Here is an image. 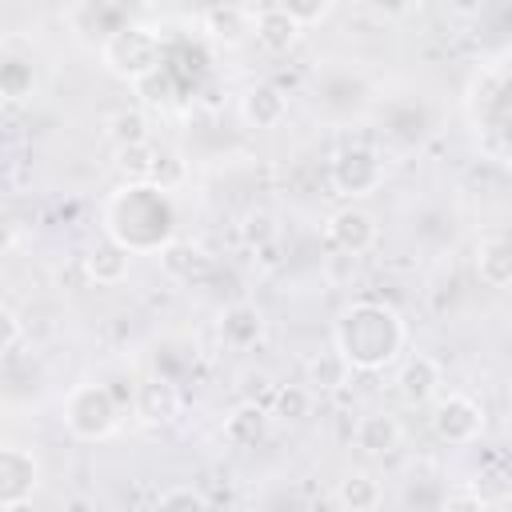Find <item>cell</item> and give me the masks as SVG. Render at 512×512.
Returning <instances> with one entry per match:
<instances>
[{"label":"cell","instance_id":"obj_1","mask_svg":"<svg viewBox=\"0 0 512 512\" xmlns=\"http://www.w3.org/2000/svg\"><path fill=\"white\" fill-rule=\"evenodd\" d=\"M104 224H108V236L116 244H124L132 256H144V252H160L172 240L176 208H172V196L164 184H152V180L120 184L108 196Z\"/></svg>","mask_w":512,"mask_h":512},{"label":"cell","instance_id":"obj_2","mask_svg":"<svg viewBox=\"0 0 512 512\" xmlns=\"http://www.w3.org/2000/svg\"><path fill=\"white\" fill-rule=\"evenodd\" d=\"M408 332L404 320L392 304L380 300H356L340 312L336 332H332V348L348 360L352 372H380L388 368L400 348H404Z\"/></svg>","mask_w":512,"mask_h":512},{"label":"cell","instance_id":"obj_3","mask_svg":"<svg viewBox=\"0 0 512 512\" xmlns=\"http://www.w3.org/2000/svg\"><path fill=\"white\" fill-rule=\"evenodd\" d=\"M464 112L480 136V148L492 160H504V140H508V56L504 52L472 72L464 92Z\"/></svg>","mask_w":512,"mask_h":512},{"label":"cell","instance_id":"obj_4","mask_svg":"<svg viewBox=\"0 0 512 512\" xmlns=\"http://www.w3.org/2000/svg\"><path fill=\"white\" fill-rule=\"evenodd\" d=\"M100 60L104 68L116 76V80H128V84H140L144 76L160 72L164 68V44L160 36L140 24V20H124L120 28H112L100 44Z\"/></svg>","mask_w":512,"mask_h":512},{"label":"cell","instance_id":"obj_5","mask_svg":"<svg viewBox=\"0 0 512 512\" xmlns=\"http://www.w3.org/2000/svg\"><path fill=\"white\" fill-rule=\"evenodd\" d=\"M64 428L76 440H108L120 428V400L104 384H76L64 396Z\"/></svg>","mask_w":512,"mask_h":512},{"label":"cell","instance_id":"obj_6","mask_svg":"<svg viewBox=\"0 0 512 512\" xmlns=\"http://www.w3.org/2000/svg\"><path fill=\"white\" fill-rule=\"evenodd\" d=\"M428 424H432V436H436L440 444L464 448V444L480 440V432H484V404H476V400L464 396V392L436 396Z\"/></svg>","mask_w":512,"mask_h":512},{"label":"cell","instance_id":"obj_7","mask_svg":"<svg viewBox=\"0 0 512 512\" xmlns=\"http://www.w3.org/2000/svg\"><path fill=\"white\" fill-rule=\"evenodd\" d=\"M332 188L348 200H360V196H372L380 184H384V160L364 148V144H352V148H340L332 156Z\"/></svg>","mask_w":512,"mask_h":512},{"label":"cell","instance_id":"obj_8","mask_svg":"<svg viewBox=\"0 0 512 512\" xmlns=\"http://www.w3.org/2000/svg\"><path fill=\"white\" fill-rule=\"evenodd\" d=\"M40 488V460L20 444H0V508H24Z\"/></svg>","mask_w":512,"mask_h":512},{"label":"cell","instance_id":"obj_9","mask_svg":"<svg viewBox=\"0 0 512 512\" xmlns=\"http://www.w3.org/2000/svg\"><path fill=\"white\" fill-rule=\"evenodd\" d=\"M324 236H328V244H332L336 252H344V256H364V252L376 244L380 224H376V216H372L368 208L344 204V208H336V212L328 216Z\"/></svg>","mask_w":512,"mask_h":512},{"label":"cell","instance_id":"obj_10","mask_svg":"<svg viewBox=\"0 0 512 512\" xmlns=\"http://www.w3.org/2000/svg\"><path fill=\"white\" fill-rule=\"evenodd\" d=\"M252 36H256V44H260L264 52L284 56V52H292V48L300 44L304 24H300L296 16H288L280 4H268V8H260V12L252 16Z\"/></svg>","mask_w":512,"mask_h":512},{"label":"cell","instance_id":"obj_11","mask_svg":"<svg viewBox=\"0 0 512 512\" xmlns=\"http://www.w3.org/2000/svg\"><path fill=\"white\" fill-rule=\"evenodd\" d=\"M440 384H444V372H440V364H436L432 356H424V352H420V356H408L404 368H400V376H396L400 400L412 404V408L432 404V400L440 396Z\"/></svg>","mask_w":512,"mask_h":512},{"label":"cell","instance_id":"obj_12","mask_svg":"<svg viewBox=\"0 0 512 512\" xmlns=\"http://www.w3.org/2000/svg\"><path fill=\"white\" fill-rule=\"evenodd\" d=\"M132 408L144 424H172L180 416V388L168 376H148L136 384Z\"/></svg>","mask_w":512,"mask_h":512},{"label":"cell","instance_id":"obj_13","mask_svg":"<svg viewBox=\"0 0 512 512\" xmlns=\"http://www.w3.org/2000/svg\"><path fill=\"white\" fill-rule=\"evenodd\" d=\"M472 264H476V276H480L484 288L504 292L512 284V244H508V236L504 232H484L476 240V260Z\"/></svg>","mask_w":512,"mask_h":512},{"label":"cell","instance_id":"obj_14","mask_svg":"<svg viewBox=\"0 0 512 512\" xmlns=\"http://www.w3.org/2000/svg\"><path fill=\"white\" fill-rule=\"evenodd\" d=\"M404 440V428L392 412H364L352 428V444L364 452V456H392Z\"/></svg>","mask_w":512,"mask_h":512},{"label":"cell","instance_id":"obj_15","mask_svg":"<svg viewBox=\"0 0 512 512\" xmlns=\"http://www.w3.org/2000/svg\"><path fill=\"white\" fill-rule=\"evenodd\" d=\"M284 116H288V96H284L276 84H268V80L252 84V88L240 96V120H244L248 128H276Z\"/></svg>","mask_w":512,"mask_h":512},{"label":"cell","instance_id":"obj_16","mask_svg":"<svg viewBox=\"0 0 512 512\" xmlns=\"http://www.w3.org/2000/svg\"><path fill=\"white\" fill-rule=\"evenodd\" d=\"M264 328H268V320L256 304H232L220 316V336L232 352H252L264 340Z\"/></svg>","mask_w":512,"mask_h":512},{"label":"cell","instance_id":"obj_17","mask_svg":"<svg viewBox=\"0 0 512 512\" xmlns=\"http://www.w3.org/2000/svg\"><path fill=\"white\" fill-rule=\"evenodd\" d=\"M128 268H132V252H128L124 244H116L112 236L100 240V244H92V248L84 252V272H88V280H96V284H104V288L124 284V280H128Z\"/></svg>","mask_w":512,"mask_h":512},{"label":"cell","instance_id":"obj_18","mask_svg":"<svg viewBox=\"0 0 512 512\" xmlns=\"http://www.w3.org/2000/svg\"><path fill=\"white\" fill-rule=\"evenodd\" d=\"M200 24H204L208 40H216L224 48H236L252 36V12L240 8V4H212V8H204Z\"/></svg>","mask_w":512,"mask_h":512},{"label":"cell","instance_id":"obj_19","mask_svg":"<svg viewBox=\"0 0 512 512\" xmlns=\"http://www.w3.org/2000/svg\"><path fill=\"white\" fill-rule=\"evenodd\" d=\"M380 500H384V488L368 472H348L332 492V504L344 512H372V508H380Z\"/></svg>","mask_w":512,"mask_h":512},{"label":"cell","instance_id":"obj_20","mask_svg":"<svg viewBox=\"0 0 512 512\" xmlns=\"http://www.w3.org/2000/svg\"><path fill=\"white\" fill-rule=\"evenodd\" d=\"M268 424H272V416H268L260 404H240V408L224 420V440L236 444V448H256V444L268 436Z\"/></svg>","mask_w":512,"mask_h":512},{"label":"cell","instance_id":"obj_21","mask_svg":"<svg viewBox=\"0 0 512 512\" xmlns=\"http://www.w3.org/2000/svg\"><path fill=\"white\" fill-rule=\"evenodd\" d=\"M156 160H160V148H152V140L116 148V172L124 176V184H144V180L156 184Z\"/></svg>","mask_w":512,"mask_h":512},{"label":"cell","instance_id":"obj_22","mask_svg":"<svg viewBox=\"0 0 512 512\" xmlns=\"http://www.w3.org/2000/svg\"><path fill=\"white\" fill-rule=\"evenodd\" d=\"M348 376H352L348 360H344L336 348H328V352H316V356L308 360V380H304V384H308L312 392H332V388H344Z\"/></svg>","mask_w":512,"mask_h":512},{"label":"cell","instance_id":"obj_23","mask_svg":"<svg viewBox=\"0 0 512 512\" xmlns=\"http://www.w3.org/2000/svg\"><path fill=\"white\" fill-rule=\"evenodd\" d=\"M160 264H164L168 276L192 280V276H200V272L208 268V256H204L196 244H176V240H168V244L160 248Z\"/></svg>","mask_w":512,"mask_h":512},{"label":"cell","instance_id":"obj_24","mask_svg":"<svg viewBox=\"0 0 512 512\" xmlns=\"http://www.w3.org/2000/svg\"><path fill=\"white\" fill-rule=\"evenodd\" d=\"M312 408H316V392H312L308 384H284V388H276V396H272V416L292 420V424L308 420Z\"/></svg>","mask_w":512,"mask_h":512},{"label":"cell","instance_id":"obj_25","mask_svg":"<svg viewBox=\"0 0 512 512\" xmlns=\"http://www.w3.org/2000/svg\"><path fill=\"white\" fill-rule=\"evenodd\" d=\"M108 140L120 148V144H140L148 140V116L140 108H120L108 116Z\"/></svg>","mask_w":512,"mask_h":512},{"label":"cell","instance_id":"obj_26","mask_svg":"<svg viewBox=\"0 0 512 512\" xmlns=\"http://www.w3.org/2000/svg\"><path fill=\"white\" fill-rule=\"evenodd\" d=\"M32 64H24V60H4L0 64V96H8V100H24L28 92H32Z\"/></svg>","mask_w":512,"mask_h":512},{"label":"cell","instance_id":"obj_27","mask_svg":"<svg viewBox=\"0 0 512 512\" xmlns=\"http://www.w3.org/2000/svg\"><path fill=\"white\" fill-rule=\"evenodd\" d=\"M280 8H284L288 16H296L304 28H312V24H324V20L332 16L336 0H280Z\"/></svg>","mask_w":512,"mask_h":512},{"label":"cell","instance_id":"obj_28","mask_svg":"<svg viewBox=\"0 0 512 512\" xmlns=\"http://www.w3.org/2000/svg\"><path fill=\"white\" fill-rule=\"evenodd\" d=\"M156 504L160 508H208V496L200 488H192V484H176V488H164L156 496Z\"/></svg>","mask_w":512,"mask_h":512},{"label":"cell","instance_id":"obj_29","mask_svg":"<svg viewBox=\"0 0 512 512\" xmlns=\"http://www.w3.org/2000/svg\"><path fill=\"white\" fill-rule=\"evenodd\" d=\"M20 316L8 308V304H0V352H8V348H16L20 344Z\"/></svg>","mask_w":512,"mask_h":512},{"label":"cell","instance_id":"obj_30","mask_svg":"<svg viewBox=\"0 0 512 512\" xmlns=\"http://www.w3.org/2000/svg\"><path fill=\"white\" fill-rule=\"evenodd\" d=\"M444 508H448V512H456V508H468V512H484L488 504H484V500H480V492L468 484V488H456V492H448V496H444Z\"/></svg>","mask_w":512,"mask_h":512},{"label":"cell","instance_id":"obj_31","mask_svg":"<svg viewBox=\"0 0 512 512\" xmlns=\"http://www.w3.org/2000/svg\"><path fill=\"white\" fill-rule=\"evenodd\" d=\"M104 4H108V0H104Z\"/></svg>","mask_w":512,"mask_h":512}]
</instances>
